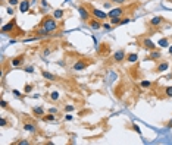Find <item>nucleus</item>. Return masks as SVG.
<instances>
[{
    "mask_svg": "<svg viewBox=\"0 0 172 145\" xmlns=\"http://www.w3.org/2000/svg\"><path fill=\"white\" fill-rule=\"evenodd\" d=\"M2 107H3V108H6V107H8V103H6L5 100H2Z\"/></svg>",
    "mask_w": 172,
    "mask_h": 145,
    "instance_id": "nucleus-43",
    "label": "nucleus"
},
{
    "mask_svg": "<svg viewBox=\"0 0 172 145\" xmlns=\"http://www.w3.org/2000/svg\"><path fill=\"white\" fill-rule=\"evenodd\" d=\"M121 19H122V16H113V18H110V24L112 25H119Z\"/></svg>",
    "mask_w": 172,
    "mask_h": 145,
    "instance_id": "nucleus-25",
    "label": "nucleus"
},
{
    "mask_svg": "<svg viewBox=\"0 0 172 145\" xmlns=\"http://www.w3.org/2000/svg\"><path fill=\"white\" fill-rule=\"evenodd\" d=\"M8 125V120L5 119V117H0V126H2V127H5Z\"/></svg>",
    "mask_w": 172,
    "mask_h": 145,
    "instance_id": "nucleus-34",
    "label": "nucleus"
},
{
    "mask_svg": "<svg viewBox=\"0 0 172 145\" xmlns=\"http://www.w3.org/2000/svg\"><path fill=\"white\" fill-rule=\"evenodd\" d=\"M163 92H165V95H166V97H169V98H172V85H169V87H166Z\"/></svg>",
    "mask_w": 172,
    "mask_h": 145,
    "instance_id": "nucleus-28",
    "label": "nucleus"
},
{
    "mask_svg": "<svg viewBox=\"0 0 172 145\" xmlns=\"http://www.w3.org/2000/svg\"><path fill=\"white\" fill-rule=\"evenodd\" d=\"M34 34H35V35H38L40 38H43V37H47V35H49L50 32H49V31H47L46 28H43V27H40L38 30H35V31H34Z\"/></svg>",
    "mask_w": 172,
    "mask_h": 145,
    "instance_id": "nucleus-16",
    "label": "nucleus"
},
{
    "mask_svg": "<svg viewBox=\"0 0 172 145\" xmlns=\"http://www.w3.org/2000/svg\"><path fill=\"white\" fill-rule=\"evenodd\" d=\"M40 27H43V28H46L49 32H53V31H57V28H59V22H57V19H55L53 16H44L43 19H41V25Z\"/></svg>",
    "mask_w": 172,
    "mask_h": 145,
    "instance_id": "nucleus-1",
    "label": "nucleus"
},
{
    "mask_svg": "<svg viewBox=\"0 0 172 145\" xmlns=\"http://www.w3.org/2000/svg\"><path fill=\"white\" fill-rule=\"evenodd\" d=\"M50 53H52V49L50 47H44L43 51H41V57H47V56H50Z\"/></svg>",
    "mask_w": 172,
    "mask_h": 145,
    "instance_id": "nucleus-26",
    "label": "nucleus"
},
{
    "mask_svg": "<svg viewBox=\"0 0 172 145\" xmlns=\"http://www.w3.org/2000/svg\"><path fill=\"white\" fill-rule=\"evenodd\" d=\"M31 91H33V85H30V84L25 85V92H31Z\"/></svg>",
    "mask_w": 172,
    "mask_h": 145,
    "instance_id": "nucleus-40",
    "label": "nucleus"
},
{
    "mask_svg": "<svg viewBox=\"0 0 172 145\" xmlns=\"http://www.w3.org/2000/svg\"><path fill=\"white\" fill-rule=\"evenodd\" d=\"M88 9H90V12H91V15H93V18H96V19H100V21H106L108 18H109V15L105 12V11H102V9H97V8H93V6H87Z\"/></svg>",
    "mask_w": 172,
    "mask_h": 145,
    "instance_id": "nucleus-3",
    "label": "nucleus"
},
{
    "mask_svg": "<svg viewBox=\"0 0 172 145\" xmlns=\"http://www.w3.org/2000/svg\"><path fill=\"white\" fill-rule=\"evenodd\" d=\"M24 62H25V56L24 54L22 56H16V57H13L11 60V66L12 68H21L24 65Z\"/></svg>",
    "mask_w": 172,
    "mask_h": 145,
    "instance_id": "nucleus-10",
    "label": "nucleus"
},
{
    "mask_svg": "<svg viewBox=\"0 0 172 145\" xmlns=\"http://www.w3.org/2000/svg\"><path fill=\"white\" fill-rule=\"evenodd\" d=\"M88 65H90V60H85V59H79L76 63H74V66H72V69L74 70H76V72H79V70H84V69H87L88 68Z\"/></svg>",
    "mask_w": 172,
    "mask_h": 145,
    "instance_id": "nucleus-6",
    "label": "nucleus"
},
{
    "mask_svg": "<svg viewBox=\"0 0 172 145\" xmlns=\"http://www.w3.org/2000/svg\"><path fill=\"white\" fill-rule=\"evenodd\" d=\"M25 72H27V73H33V72H34V68H33V66H27V68H25Z\"/></svg>",
    "mask_w": 172,
    "mask_h": 145,
    "instance_id": "nucleus-39",
    "label": "nucleus"
},
{
    "mask_svg": "<svg viewBox=\"0 0 172 145\" xmlns=\"http://www.w3.org/2000/svg\"><path fill=\"white\" fill-rule=\"evenodd\" d=\"M168 127H172V120H171V122L168 123Z\"/></svg>",
    "mask_w": 172,
    "mask_h": 145,
    "instance_id": "nucleus-45",
    "label": "nucleus"
},
{
    "mask_svg": "<svg viewBox=\"0 0 172 145\" xmlns=\"http://www.w3.org/2000/svg\"><path fill=\"white\" fill-rule=\"evenodd\" d=\"M55 19H57V21H60L63 16H65V11L63 9H56V11H53V15H52Z\"/></svg>",
    "mask_w": 172,
    "mask_h": 145,
    "instance_id": "nucleus-17",
    "label": "nucleus"
},
{
    "mask_svg": "<svg viewBox=\"0 0 172 145\" xmlns=\"http://www.w3.org/2000/svg\"><path fill=\"white\" fill-rule=\"evenodd\" d=\"M168 50H169V54H172V46H169V47H168Z\"/></svg>",
    "mask_w": 172,
    "mask_h": 145,
    "instance_id": "nucleus-44",
    "label": "nucleus"
},
{
    "mask_svg": "<svg viewBox=\"0 0 172 145\" xmlns=\"http://www.w3.org/2000/svg\"><path fill=\"white\" fill-rule=\"evenodd\" d=\"M103 28H105V30H110V28H112V24H109V22H103Z\"/></svg>",
    "mask_w": 172,
    "mask_h": 145,
    "instance_id": "nucleus-38",
    "label": "nucleus"
},
{
    "mask_svg": "<svg viewBox=\"0 0 172 145\" xmlns=\"http://www.w3.org/2000/svg\"><path fill=\"white\" fill-rule=\"evenodd\" d=\"M110 2H112L113 5H116V6H124V5H127L128 2H131V0H110Z\"/></svg>",
    "mask_w": 172,
    "mask_h": 145,
    "instance_id": "nucleus-23",
    "label": "nucleus"
},
{
    "mask_svg": "<svg viewBox=\"0 0 172 145\" xmlns=\"http://www.w3.org/2000/svg\"><path fill=\"white\" fill-rule=\"evenodd\" d=\"M138 60V54L137 53H130V54H127V62L128 63H135Z\"/></svg>",
    "mask_w": 172,
    "mask_h": 145,
    "instance_id": "nucleus-21",
    "label": "nucleus"
},
{
    "mask_svg": "<svg viewBox=\"0 0 172 145\" xmlns=\"http://www.w3.org/2000/svg\"><path fill=\"white\" fill-rule=\"evenodd\" d=\"M138 41H140V44L143 46V49H146V50H154V49H156V44H154L153 40L149 38V37H141V38H138Z\"/></svg>",
    "mask_w": 172,
    "mask_h": 145,
    "instance_id": "nucleus-5",
    "label": "nucleus"
},
{
    "mask_svg": "<svg viewBox=\"0 0 172 145\" xmlns=\"http://www.w3.org/2000/svg\"><path fill=\"white\" fill-rule=\"evenodd\" d=\"M2 32H3V34H12V35H24V34H25L24 31H19V30H18L15 19H12L11 22L5 24V25L2 27Z\"/></svg>",
    "mask_w": 172,
    "mask_h": 145,
    "instance_id": "nucleus-2",
    "label": "nucleus"
},
{
    "mask_svg": "<svg viewBox=\"0 0 172 145\" xmlns=\"http://www.w3.org/2000/svg\"><path fill=\"white\" fill-rule=\"evenodd\" d=\"M50 98H52V101H57V100L60 98V92H57V91H52V92H50Z\"/></svg>",
    "mask_w": 172,
    "mask_h": 145,
    "instance_id": "nucleus-24",
    "label": "nucleus"
},
{
    "mask_svg": "<svg viewBox=\"0 0 172 145\" xmlns=\"http://www.w3.org/2000/svg\"><path fill=\"white\" fill-rule=\"evenodd\" d=\"M30 6H31L30 0H22V2L19 3V11H21V13H27V12L30 11Z\"/></svg>",
    "mask_w": 172,
    "mask_h": 145,
    "instance_id": "nucleus-15",
    "label": "nucleus"
},
{
    "mask_svg": "<svg viewBox=\"0 0 172 145\" xmlns=\"http://www.w3.org/2000/svg\"><path fill=\"white\" fill-rule=\"evenodd\" d=\"M160 57H162V53L159 51V50H150V54L147 56V60H160Z\"/></svg>",
    "mask_w": 172,
    "mask_h": 145,
    "instance_id": "nucleus-13",
    "label": "nucleus"
},
{
    "mask_svg": "<svg viewBox=\"0 0 172 145\" xmlns=\"http://www.w3.org/2000/svg\"><path fill=\"white\" fill-rule=\"evenodd\" d=\"M157 46L162 47V49H166V47H169V40H168V38H160V40L157 41Z\"/></svg>",
    "mask_w": 172,
    "mask_h": 145,
    "instance_id": "nucleus-22",
    "label": "nucleus"
},
{
    "mask_svg": "<svg viewBox=\"0 0 172 145\" xmlns=\"http://www.w3.org/2000/svg\"><path fill=\"white\" fill-rule=\"evenodd\" d=\"M21 0H9V6H19Z\"/></svg>",
    "mask_w": 172,
    "mask_h": 145,
    "instance_id": "nucleus-32",
    "label": "nucleus"
},
{
    "mask_svg": "<svg viewBox=\"0 0 172 145\" xmlns=\"http://www.w3.org/2000/svg\"><path fill=\"white\" fill-rule=\"evenodd\" d=\"M49 113H53V114H59V108H57V107H52V108H49Z\"/></svg>",
    "mask_w": 172,
    "mask_h": 145,
    "instance_id": "nucleus-35",
    "label": "nucleus"
},
{
    "mask_svg": "<svg viewBox=\"0 0 172 145\" xmlns=\"http://www.w3.org/2000/svg\"><path fill=\"white\" fill-rule=\"evenodd\" d=\"M13 94H15L16 97H21V92H19L18 89H13Z\"/></svg>",
    "mask_w": 172,
    "mask_h": 145,
    "instance_id": "nucleus-42",
    "label": "nucleus"
},
{
    "mask_svg": "<svg viewBox=\"0 0 172 145\" xmlns=\"http://www.w3.org/2000/svg\"><path fill=\"white\" fill-rule=\"evenodd\" d=\"M140 87L141 88H150L151 87V81H140Z\"/></svg>",
    "mask_w": 172,
    "mask_h": 145,
    "instance_id": "nucleus-27",
    "label": "nucleus"
},
{
    "mask_svg": "<svg viewBox=\"0 0 172 145\" xmlns=\"http://www.w3.org/2000/svg\"><path fill=\"white\" fill-rule=\"evenodd\" d=\"M74 110H75V106H74V104H66V106H65V111H66V113H71V111H74Z\"/></svg>",
    "mask_w": 172,
    "mask_h": 145,
    "instance_id": "nucleus-30",
    "label": "nucleus"
},
{
    "mask_svg": "<svg viewBox=\"0 0 172 145\" xmlns=\"http://www.w3.org/2000/svg\"><path fill=\"white\" fill-rule=\"evenodd\" d=\"M124 60H127V53H125V50H124V49L116 50V51L113 53V62H115V63H121V62H124Z\"/></svg>",
    "mask_w": 172,
    "mask_h": 145,
    "instance_id": "nucleus-8",
    "label": "nucleus"
},
{
    "mask_svg": "<svg viewBox=\"0 0 172 145\" xmlns=\"http://www.w3.org/2000/svg\"><path fill=\"white\" fill-rule=\"evenodd\" d=\"M41 119H43L44 122H50V123H52V122H56V120H57L56 114H53V113H49V114H44V116H43Z\"/></svg>",
    "mask_w": 172,
    "mask_h": 145,
    "instance_id": "nucleus-20",
    "label": "nucleus"
},
{
    "mask_svg": "<svg viewBox=\"0 0 172 145\" xmlns=\"http://www.w3.org/2000/svg\"><path fill=\"white\" fill-rule=\"evenodd\" d=\"M108 15H109V18H113V16H124V15H125V9H124L122 6H116V8L110 9V11L108 12Z\"/></svg>",
    "mask_w": 172,
    "mask_h": 145,
    "instance_id": "nucleus-9",
    "label": "nucleus"
},
{
    "mask_svg": "<svg viewBox=\"0 0 172 145\" xmlns=\"http://www.w3.org/2000/svg\"><path fill=\"white\" fill-rule=\"evenodd\" d=\"M24 129L27 132H30V133H35L37 132V125L33 123V122H25L24 123Z\"/></svg>",
    "mask_w": 172,
    "mask_h": 145,
    "instance_id": "nucleus-14",
    "label": "nucleus"
},
{
    "mask_svg": "<svg viewBox=\"0 0 172 145\" xmlns=\"http://www.w3.org/2000/svg\"><path fill=\"white\" fill-rule=\"evenodd\" d=\"M168 69H169V62L168 60H159V63L156 65V72L157 73L166 72Z\"/></svg>",
    "mask_w": 172,
    "mask_h": 145,
    "instance_id": "nucleus-11",
    "label": "nucleus"
},
{
    "mask_svg": "<svg viewBox=\"0 0 172 145\" xmlns=\"http://www.w3.org/2000/svg\"><path fill=\"white\" fill-rule=\"evenodd\" d=\"M112 5H113V3L110 2V0H106V2H103V8H105V9H110Z\"/></svg>",
    "mask_w": 172,
    "mask_h": 145,
    "instance_id": "nucleus-31",
    "label": "nucleus"
},
{
    "mask_svg": "<svg viewBox=\"0 0 172 145\" xmlns=\"http://www.w3.org/2000/svg\"><path fill=\"white\" fill-rule=\"evenodd\" d=\"M88 27H90L91 30L97 31V30L103 28V24H102V21H100V19H96V18H91V19L88 21Z\"/></svg>",
    "mask_w": 172,
    "mask_h": 145,
    "instance_id": "nucleus-12",
    "label": "nucleus"
},
{
    "mask_svg": "<svg viewBox=\"0 0 172 145\" xmlns=\"http://www.w3.org/2000/svg\"><path fill=\"white\" fill-rule=\"evenodd\" d=\"M78 12H79V16H81V19L82 21H85V22H88L90 19H91V12H90V9L87 8V6H84V5H79L78 6Z\"/></svg>",
    "mask_w": 172,
    "mask_h": 145,
    "instance_id": "nucleus-4",
    "label": "nucleus"
},
{
    "mask_svg": "<svg viewBox=\"0 0 172 145\" xmlns=\"http://www.w3.org/2000/svg\"><path fill=\"white\" fill-rule=\"evenodd\" d=\"M27 144H28V141H25V139H24V141H18V142H16V145H27Z\"/></svg>",
    "mask_w": 172,
    "mask_h": 145,
    "instance_id": "nucleus-41",
    "label": "nucleus"
},
{
    "mask_svg": "<svg viewBox=\"0 0 172 145\" xmlns=\"http://www.w3.org/2000/svg\"><path fill=\"white\" fill-rule=\"evenodd\" d=\"M169 38H171V40H172V34H171V37H169Z\"/></svg>",
    "mask_w": 172,
    "mask_h": 145,
    "instance_id": "nucleus-46",
    "label": "nucleus"
},
{
    "mask_svg": "<svg viewBox=\"0 0 172 145\" xmlns=\"http://www.w3.org/2000/svg\"><path fill=\"white\" fill-rule=\"evenodd\" d=\"M6 12H8V15H11V16L15 13V11H13V8H12V6H9V8L6 9Z\"/></svg>",
    "mask_w": 172,
    "mask_h": 145,
    "instance_id": "nucleus-37",
    "label": "nucleus"
},
{
    "mask_svg": "<svg viewBox=\"0 0 172 145\" xmlns=\"http://www.w3.org/2000/svg\"><path fill=\"white\" fill-rule=\"evenodd\" d=\"M65 120H66V122H71V120H74V116H72L71 113H66V114H65Z\"/></svg>",
    "mask_w": 172,
    "mask_h": 145,
    "instance_id": "nucleus-36",
    "label": "nucleus"
},
{
    "mask_svg": "<svg viewBox=\"0 0 172 145\" xmlns=\"http://www.w3.org/2000/svg\"><path fill=\"white\" fill-rule=\"evenodd\" d=\"M163 22H165L163 16H159V15H156V16L150 18V21H149V25H150L151 28H159L160 25H163Z\"/></svg>",
    "mask_w": 172,
    "mask_h": 145,
    "instance_id": "nucleus-7",
    "label": "nucleus"
},
{
    "mask_svg": "<svg viewBox=\"0 0 172 145\" xmlns=\"http://www.w3.org/2000/svg\"><path fill=\"white\" fill-rule=\"evenodd\" d=\"M41 75H43V78L44 79H47V81H52V82H55L57 78H56V75H53V73H50V72H47V70H43L41 72Z\"/></svg>",
    "mask_w": 172,
    "mask_h": 145,
    "instance_id": "nucleus-18",
    "label": "nucleus"
},
{
    "mask_svg": "<svg viewBox=\"0 0 172 145\" xmlns=\"http://www.w3.org/2000/svg\"><path fill=\"white\" fill-rule=\"evenodd\" d=\"M130 22H131V18H122L119 25H125V24H130Z\"/></svg>",
    "mask_w": 172,
    "mask_h": 145,
    "instance_id": "nucleus-33",
    "label": "nucleus"
},
{
    "mask_svg": "<svg viewBox=\"0 0 172 145\" xmlns=\"http://www.w3.org/2000/svg\"><path fill=\"white\" fill-rule=\"evenodd\" d=\"M33 114L37 116V117H43V116L46 114V111H44L43 107H34V108H33Z\"/></svg>",
    "mask_w": 172,
    "mask_h": 145,
    "instance_id": "nucleus-19",
    "label": "nucleus"
},
{
    "mask_svg": "<svg viewBox=\"0 0 172 145\" xmlns=\"http://www.w3.org/2000/svg\"><path fill=\"white\" fill-rule=\"evenodd\" d=\"M40 8H41V12H44V9H47V8H49L47 0H40Z\"/></svg>",
    "mask_w": 172,
    "mask_h": 145,
    "instance_id": "nucleus-29",
    "label": "nucleus"
}]
</instances>
